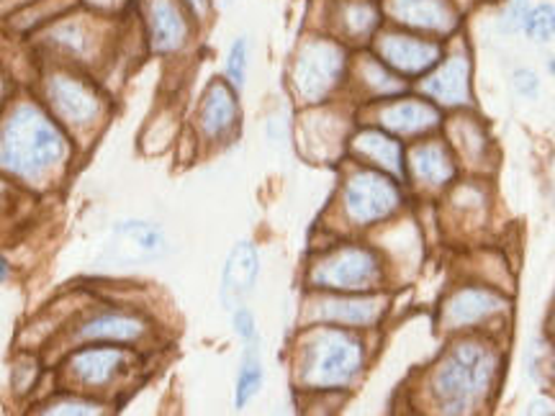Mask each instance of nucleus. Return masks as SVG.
<instances>
[{
	"mask_svg": "<svg viewBox=\"0 0 555 416\" xmlns=\"http://www.w3.org/2000/svg\"><path fill=\"white\" fill-rule=\"evenodd\" d=\"M69 159V139L39 103L21 101L0 123V172L26 185L47 183Z\"/></svg>",
	"mask_w": 555,
	"mask_h": 416,
	"instance_id": "f257e3e1",
	"label": "nucleus"
},
{
	"mask_svg": "<svg viewBox=\"0 0 555 416\" xmlns=\"http://www.w3.org/2000/svg\"><path fill=\"white\" fill-rule=\"evenodd\" d=\"M365 367V344L356 332L335 324H319L298 347L296 376L309 391L350 388Z\"/></svg>",
	"mask_w": 555,
	"mask_h": 416,
	"instance_id": "f03ea898",
	"label": "nucleus"
},
{
	"mask_svg": "<svg viewBox=\"0 0 555 416\" xmlns=\"http://www.w3.org/2000/svg\"><path fill=\"white\" fill-rule=\"evenodd\" d=\"M499 355L489 344L466 339L453 344L433 376V396L440 412L470 414L491 393Z\"/></svg>",
	"mask_w": 555,
	"mask_h": 416,
	"instance_id": "7ed1b4c3",
	"label": "nucleus"
},
{
	"mask_svg": "<svg viewBox=\"0 0 555 416\" xmlns=\"http://www.w3.org/2000/svg\"><path fill=\"white\" fill-rule=\"evenodd\" d=\"M350 60L343 39L314 37L304 41L294 62V88L304 103H322L343 86Z\"/></svg>",
	"mask_w": 555,
	"mask_h": 416,
	"instance_id": "20e7f679",
	"label": "nucleus"
},
{
	"mask_svg": "<svg viewBox=\"0 0 555 416\" xmlns=\"http://www.w3.org/2000/svg\"><path fill=\"white\" fill-rule=\"evenodd\" d=\"M384 262L371 247L345 245L332 249L309 270V283L317 290L335 294H365L384 283Z\"/></svg>",
	"mask_w": 555,
	"mask_h": 416,
	"instance_id": "39448f33",
	"label": "nucleus"
},
{
	"mask_svg": "<svg viewBox=\"0 0 555 416\" xmlns=\"http://www.w3.org/2000/svg\"><path fill=\"white\" fill-rule=\"evenodd\" d=\"M41 93H44L47 108L52 110L54 121L65 123L69 129L93 127L101 121L103 108H106L95 82L69 67L50 69L44 75Z\"/></svg>",
	"mask_w": 555,
	"mask_h": 416,
	"instance_id": "423d86ee",
	"label": "nucleus"
},
{
	"mask_svg": "<svg viewBox=\"0 0 555 416\" xmlns=\"http://www.w3.org/2000/svg\"><path fill=\"white\" fill-rule=\"evenodd\" d=\"M397 178L384 170L363 168L345 180L343 208L352 226H373L386 221L401 206Z\"/></svg>",
	"mask_w": 555,
	"mask_h": 416,
	"instance_id": "0eeeda50",
	"label": "nucleus"
},
{
	"mask_svg": "<svg viewBox=\"0 0 555 416\" xmlns=\"http://www.w3.org/2000/svg\"><path fill=\"white\" fill-rule=\"evenodd\" d=\"M376 57L401 78H420L435 65H440V60L446 57V47L433 37H420L412 31H388L378 39Z\"/></svg>",
	"mask_w": 555,
	"mask_h": 416,
	"instance_id": "6e6552de",
	"label": "nucleus"
},
{
	"mask_svg": "<svg viewBox=\"0 0 555 416\" xmlns=\"http://www.w3.org/2000/svg\"><path fill=\"white\" fill-rule=\"evenodd\" d=\"M129 367V352L114 344H86L65 363V376L80 391H103L119 380Z\"/></svg>",
	"mask_w": 555,
	"mask_h": 416,
	"instance_id": "1a4fd4ad",
	"label": "nucleus"
},
{
	"mask_svg": "<svg viewBox=\"0 0 555 416\" xmlns=\"http://www.w3.org/2000/svg\"><path fill=\"white\" fill-rule=\"evenodd\" d=\"M144 29H147L152 52L176 54L189 44L191 13L180 0H147L144 3Z\"/></svg>",
	"mask_w": 555,
	"mask_h": 416,
	"instance_id": "9d476101",
	"label": "nucleus"
},
{
	"mask_svg": "<svg viewBox=\"0 0 555 416\" xmlns=\"http://www.w3.org/2000/svg\"><path fill=\"white\" fill-rule=\"evenodd\" d=\"M386 13L393 24L435 39L453 34L461 21L453 0H386Z\"/></svg>",
	"mask_w": 555,
	"mask_h": 416,
	"instance_id": "9b49d317",
	"label": "nucleus"
},
{
	"mask_svg": "<svg viewBox=\"0 0 555 416\" xmlns=\"http://www.w3.org/2000/svg\"><path fill=\"white\" fill-rule=\"evenodd\" d=\"M99 18L103 16H95V13L93 16H65L47 29L44 44L62 54L67 62H75V65L93 62L103 44Z\"/></svg>",
	"mask_w": 555,
	"mask_h": 416,
	"instance_id": "f8f14e48",
	"label": "nucleus"
},
{
	"mask_svg": "<svg viewBox=\"0 0 555 416\" xmlns=\"http://www.w3.org/2000/svg\"><path fill=\"white\" fill-rule=\"evenodd\" d=\"M386 311L384 296H363V294H337L327 296L317 303L314 322L335 324L347 329H365L380 322Z\"/></svg>",
	"mask_w": 555,
	"mask_h": 416,
	"instance_id": "ddd939ff",
	"label": "nucleus"
},
{
	"mask_svg": "<svg viewBox=\"0 0 555 416\" xmlns=\"http://www.w3.org/2000/svg\"><path fill=\"white\" fill-rule=\"evenodd\" d=\"M147 335V322L124 311H99L75 327L73 339L82 344H137Z\"/></svg>",
	"mask_w": 555,
	"mask_h": 416,
	"instance_id": "4468645a",
	"label": "nucleus"
},
{
	"mask_svg": "<svg viewBox=\"0 0 555 416\" xmlns=\"http://www.w3.org/2000/svg\"><path fill=\"white\" fill-rule=\"evenodd\" d=\"M422 90L429 99L442 103V106H468L470 103V60L466 54L457 57H442L440 65L429 69L422 82Z\"/></svg>",
	"mask_w": 555,
	"mask_h": 416,
	"instance_id": "2eb2a0df",
	"label": "nucleus"
},
{
	"mask_svg": "<svg viewBox=\"0 0 555 416\" xmlns=\"http://www.w3.org/2000/svg\"><path fill=\"white\" fill-rule=\"evenodd\" d=\"M260 275V258L253 242H240L224 262L221 273V303L224 309H237L253 294Z\"/></svg>",
	"mask_w": 555,
	"mask_h": 416,
	"instance_id": "dca6fc26",
	"label": "nucleus"
},
{
	"mask_svg": "<svg viewBox=\"0 0 555 416\" xmlns=\"http://www.w3.org/2000/svg\"><path fill=\"white\" fill-rule=\"evenodd\" d=\"M168 239L155 224H144V221H124L114 229V245L111 255L116 262H127V265H139V262L155 260L165 255Z\"/></svg>",
	"mask_w": 555,
	"mask_h": 416,
	"instance_id": "f3484780",
	"label": "nucleus"
},
{
	"mask_svg": "<svg viewBox=\"0 0 555 416\" xmlns=\"http://www.w3.org/2000/svg\"><path fill=\"white\" fill-rule=\"evenodd\" d=\"M237 121H240L237 90L229 86L227 80L208 82L198 108L201 131H204L208 139H224L237 129Z\"/></svg>",
	"mask_w": 555,
	"mask_h": 416,
	"instance_id": "a211bd4d",
	"label": "nucleus"
},
{
	"mask_svg": "<svg viewBox=\"0 0 555 416\" xmlns=\"http://www.w3.org/2000/svg\"><path fill=\"white\" fill-rule=\"evenodd\" d=\"M506 307V301L494 290L486 288H463L453 294V298L442 309L448 329H468L483 324L486 318L499 314Z\"/></svg>",
	"mask_w": 555,
	"mask_h": 416,
	"instance_id": "6ab92c4d",
	"label": "nucleus"
},
{
	"mask_svg": "<svg viewBox=\"0 0 555 416\" xmlns=\"http://www.w3.org/2000/svg\"><path fill=\"white\" fill-rule=\"evenodd\" d=\"M380 127H384L388 134H399V136H420L427 134L440 127L442 116L440 108L433 106L427 101H416V99H404L391 103L380 110L378 116Z\"/></svg>",
	"mask_w": 555,
	"mask_h": 416,
	"instance_id": "aec40b11",
	"label": "nucleus"
},
{
	"mask_svg": "<svg viewBox=\"0 0 555 416\" xmlns=\"http://www.w3.org/2000/svg\"><path fill=\"white\" fill-rule=\"evenodd\" d=\"M409 176L416 185L425 188H442L455 178V159L442 142H422L409 152Z\"/></svg>",
	"mask_w": 555,
	"mask_h": 416,
	"instance_id": "412c9836",
	"label": "nucleus"
},
{
	"mask_svg": "<svg viewBox=\"0 0 555 416\" xmlns=\"http://www.w3.org/2000/svg\"><path fill=\"white\" fill-rule=\"evenodd\" d=\"M352 150H356L363 159H371V165H376V170H384L388 176L401 178L406 172L404 147H401L399 139L388 134V131L363 129L356 139H352Z\"/></svg>",
	"mask_w": 555,
	"mask_h": 416,
	"instance_id": "4be33fe9",
	"label": "nucleus"
},
{
	"mask_svg": "<svg viewBox=\"0 0 555 416\" xmlns=\"http://www.w3.org/2000/svg\"><path fill=\"white\" fill-rule=\"evenodd\" d=\"M337 24V39L367 41L380 26V11L373 0H339L332 11Z\"/></svg>",
	"mask_w": 555,
	"mask_h": 416,
	"instance_id": "5701e85b",
	"label": "nucleus"
},
{
	"mask_svg": "<svg viewBox=\"0 0 555 416\" xmlns=\"http://www.w3.org/2000/svg\"><path fill=\"white\" fill-rule=\"evenodd\" d=\"M360 86L371 99H399V95L406 93V82L401 75L388 69L384 62L373 54H363L358 57L356 67H352Z\"/></svg>",
	"mask_w": 555,
	"mask_h": 416,
	"instance_id": "b1692460",
	"label": "nucleus"
},
{
	"mask_svg": "<svg viewBox=\"0 0 555 416\" xmlns=\"http://www.w3.org/2000/svg\"><path fill=\"white\" fill-rule=\"evenodd\" d=\"M262 388V358L258 337L245 342V352H242V363L237 373V408L249 406V401L260 393Z\"/></svg>",
	"mask_w": 555,
	"mask_h": 416,
	"instance_id": "393cba45",
	"label": "nucleus"
},
{
	"mask_svg": "<svg viewBox=\"0 0 555 416\" xmlns=\"http://www.w3.org/2000/svg\"><path fill=\"white\" fill-rule=\"evenodd\" d=\"M519 31L527 34V39L538 41V44H551L553 34H555V9L551 3H538L530 5L525 11L522 26Z\"/></svg>",
	"mask_w": 555,
	"mask_h": 416,
	"instance_id": "a878e982",
	"label": "nucleus"
},
{
	"mask_svg": "<svg viewBox=\"0 0 555 416\" xmlns=\"http://www.w3.org/2000/svg\"><path fill=\"white\" fill-rule=\"evenodd\" d=\"M249 54H253V41L247 37H237L229 47L227 60H224V78L234 90H242L247 82V69H249Z\"/></svg>",
	"mask_w": 555,
	"mask_h": 416,
	"instance_id": "bb28decb",
	"label": "nucleus"
},
{
	"mask_svg": "<svg viewBox=\"0 0 555 416\" xmlns=\"http://www.w3.org/2000/svg\"><path fill=\"white\" fill-rule=\"evenodd\" d=\"M455 147L463 152L466 157H481L483 150H486V136L483 131L476 127L470 119H461V123L455 127Z\"/></svg>",
	"mask_w": 555,
	"mask_h": 416,
	"instance_id": "cd10ccee",
	"label": "nucleus"
},
{
	"mask_svg": "<svg viewBox=\"0 0 555 416\" xmlns=\"http://www.w3.org/2000/svg\"><path fill=\"white\" fill-rule=\"evenodd\" d=\"M101 404L90 399H80V396H65L57 401H50L44 406V414H101Z\"/></svg>",
	"mask_w": 555,
	"mask_h": 416,
	"instance_id": "c85d7f7f",
	"label": "nucleus"
},
{
	"mask_svg": "<svg viewBox=\"0 0 555 416\" xmlns=\"http://www.w3.org/2000/svg\"><path fill=\"white\" fill-rule=\"evenodd\" d=\"M527 9H530V5H527V0H509V5H506V11L502 13V29L506 34L519 31Z\"/></svg>",
	"mask_w": 555,
	"mask_h": 416,
	"instance_id": "c756f323",
	"label": "nucleus"
},
{
	"mask_svg": "<svg viewBox=\"0 0 555 416\" xmlns=\"http://www.w3.org/2000/svg\"><path fill=\"white\" fill-rule=\"evenodd\" d=\"M515 90L522 99H538L540 93V80L535 73H530V69H517L515 73Z\"/></svg>",
	"mask_w": 555,
	"mask_h": 416,
	"instance_id": "7c9ffc66",
	"label": "nucleus"
},
{
	"mask_svg": "<svg viewBox=\"0 0 555 416\" xmlns=\"http://www.w3.org/2000/svg\"><path fill=\"white\" fill-rule=\"evenodd\" d=\"M234 329H237V335L245 339V342L258 337V329H255V314L247 307L234 309Z\"/></svg>",
	"mask_w": 555,
	"mask_h": 416,
	"instance_id": "2f4dec72",
	"label": "nucleus"
},
{
	"mask_svg": "<svg viewBox=\"0 0 555 416\" xmlns=\"http://www.w3.org/2000/svg\"><path fill=\"white\" fill-rule=\"evenodd\" d=\"M80 3L88 5L90 13H95V16L111 18L114 13H119L124 9V3H127V0H80Z\"/></svg>",
	"mask_w": 555,
	"mask_h": 416,
	"instance_id": "473e14b6",
	"label": "nucleus"
},
{
	"mask_svg": "<svg viewBox=\"0 0 555 416\" xmlns=\"http://www.w3.org/2000/svg\"><path fill=\"white\" fill-rule=\"evenodd\" d=\"M180 3L185 5V11H189L196 21H206L211 16L214 0H180Z\"/></svg>",
	"mask_w": 555,
	"mask_h": 416,
	"instance_id": "72a5a7b5",
	"label": "nucleus"
},
{
	"mask_svg": "<svg viewBox=\"0 0 555 416\" xmlns=\"http://www.w3.org/2000/svg\"><path fill=\"white\" fill-rule=\"evenodd\" d=\"M5 95H9V82H5V75L0 73V103H3Z\"/></svg>",
	"mask_w": 555,
	"mask_h": 416,
	"instance_id": "f704fd0d",
	"label": "nucleus"
},
{
	"mask_svg": "<svg viewBox=\"0 0 555 416\" xmlns=\"http://www.w3.org/2000/svg\"><path fill=\"white\" fill-rule=\"evenodd\" d=\"M5 273H9V265H5V260L0 258V275H5Z\"/></svg>",
	"mask_w": 555,
	"mask_h": 416,
	"instance_id": "c9c22d12",
	"label": "nucleus"
},
{
	"mask_svg": "<svg viewBox=\"0 0 555 416\" xmlns=\"http://www.w3.org/2000/svg\"><path fill=\"white\" fill-rule=\"evenodd\" d=\"M221 3H227V5H229V3H232V0H221Z\"/></svg>",
	"mask_w": 555,
	"mask_h": 416,
	"instance_id": "e433bc0d",
	"label": "nucleus"
}]
</instances>
